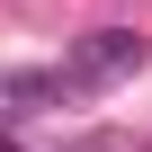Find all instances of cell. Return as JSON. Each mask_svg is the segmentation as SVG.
I'll use <instances>...</instances> for the list:
<instances>
[{"mask_svg": "<svg viewBox=\"0 0 152 152\" xmlns=\"http://www.w3.org/2000/svg\"><path fill=\"white\" fill-rule=\"evenodd\" d=\"M143 63V36L134 27H99L81 54H72V90H81V81H116V72H134Z\"/></svg>", "mask_w": 152, "mask_h": 152, "instance_id": "cell-1", "label": "cell"}, {"mask_svg": "<svg viewBox=\"0 0 152 152\" xmlns=\"http://www.w3.org/2000/svg\"><path fill=\"white\" fill-rule=\"evenodd\" d=\"M9 116H45L54 99H72V72H18V81H0Z\"/></svg>", "mask_w": 152, "mask_h": 152, "instance_id": "cell-2", "label": "cell"}]
</instances>
